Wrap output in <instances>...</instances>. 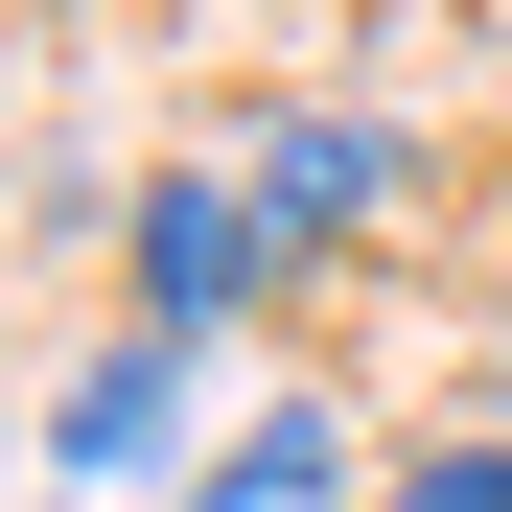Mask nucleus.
I'll return each mask as SVG.
<instances>
[{"mask_svg": "<svg viewBox=\"0 0 512 512\" xmlns=\"http://www.w3.org/2000/svg\"><path fill=\"white\" fill-rule=\"evenodd\" d=\"M233 187H256V233H280V256H326V233H373V210H396V140H373V117H280Z\"/></svg>", "mask_w": 512, "mask_h": 512, "instance_id": "nucleus-2", "label": "nucleus"}, {"mask_svg": "<svg viewBox=\"0 0 512 512\" xmlns=\"http://www.w3.org/2000/svg\"><path fill=\"white\" fill-rule=\"evenodd\" d=\"M396 512H512V443H443V466H396Z\"/></svg>", "mask_w": 512, "mask_h": 512, "instance_id": "nucleus-5", "label": "nucleus"}, {"mask_svg": "<svg viewBox=\"0 0 512 512\" xmlns=\"http://www.w3.org/2000/svg\"><path fill=\"white\" fill-rule=\"evenodd\" d=\"M163 373H187V350H117V373H70V396H47V466H70V489H94V466H140V443H163Z\"/></svg>", "mask_w": 512, "mask_h": 512, "instance_id": "nucleus-4", "label": "nucleus"}, {"mask_svg": "<svg viewBox=\"0 0 512 512\" xmlns=\"http://www.w3.org/2000/svg\"><path fill=\"white\" fill-rule=\"evenodd\" d=\"M256 280H280L256 187H233V163H163V187H140V350H210Z\"/></svg>", "mask_w": 512, "mask_h": 512, "instance_id": "nucleus-1", "label": "nucleus"}, {"mask_svg": "<svg viewBox=\"0 0 512 512\" xmlns=\"http://www.w3.org/2000/svg\"><path fill=\"white\" fill-rule=\"evenodd\" d=\"M326 489H350V419L280 396V419H233V443H210V489H187V512H326Z\"/></svg>", "mask_w": 512, "mask_h": 512, "instance_id": "nucleus-3", "label": "nucleus"}]
</instances>
